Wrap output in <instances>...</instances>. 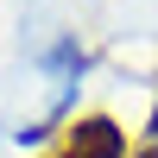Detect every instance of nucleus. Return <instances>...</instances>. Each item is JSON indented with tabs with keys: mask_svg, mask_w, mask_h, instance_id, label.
<instances>
[{
	"mask_svg": "<svg viewBox=\"0 0 158 158\" xmlns=\"http://www.w3.org/2000/svg\"><path fill=\"white\" fill-rule=\"evenodd\" d=\"M51 158H127V133L108 114H89V120H76L70 133H63V146Z\"/></svg>",
	"mask_w": 158,
	"mask_h": 158,
	"instance_id": "obj_1",
	"label": "nucleus"
},
{
	"mask_svg": "<svg viewBox=\"0 0 158 158\" xmlns=\"http://www.w3.org/2000/svg\"><path fill=\"white\" fill-rule=\"evenodd\" d=\"M127 158H158V108H152V120H146V139H139Z\"/></svg>",
	"mask_w": 158,
	"mask_h": 158,
	"instance_id": "obj_2",
	"label": "nucleus"
}]
</instances>
